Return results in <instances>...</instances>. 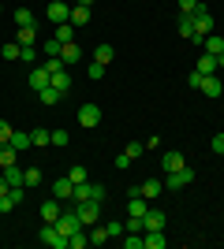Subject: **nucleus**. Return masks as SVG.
<instances>
[{
	"label": "nucleus",
	"instance_id": "38",
	"mask_svg": "<svg viewBox=\"0 0 224 249\" xmlns=\"http://www.w3.org/2000/svg\"><path fill=\"white\" fill-rule=\"evenodd\" d=\"M11 134H15V126H11L8 119H0V145H8V142H11Z\"/></svg>",
	"mask_w": 224,
	"mask_h": 249
},
{
	"label": "nucleus",
	"instance_id": "2",
	"mask_svg": "<svg viewBox=\"0 0 224 249\" xmlns=\"http://www.w3.org/2000/svg\"><path fill=\"white\" fill-rule=\"evenodd\" d=\"M56 231H60V234H67V238H71L75 231H82V219H79V212H75V201L64 208V212H60V219H56Z\"/></svg>",
	"mask_w": 224,
	"mask_h": 249
},
{
	"label": "nucleus",
	"instance_id": "10",
	"mask_svg": "<svg viewBox=\"0 0 224 249\" xmlns=\"http://www.w3.org/2000/svg\"><path fill=\"white\" fill-rule=\"evenodd\" d=\"M60 212H64V201H60V197H49V201L41 205V219H45V223H56V219H60Z\"/></svg>",
	"mask_w": 224,
	"mask_h": 249
},
{
	"label": "nucleus",
	"instance_id": "40",
	"mask_svg": "<svg viewBox=\"0 0 224 249\" xmlns=\"http://www.w3.org/2000/svg\"><path fill=\"white\" fill-rule=\"evenodd\" d=\"M60 49H64V45L56 41V37H49V41L41 45V52H45V56H60Z\"/></svg>",
	"mask_w": 224,
	"mask_h": 249
},
{
	"label": "nucleus",
	"instance_id": "4",
	"mask_svg": "<svg viewBox=\"0 0 224 249\" xmlns=\"http://www.w3.org/2000/svg\"><path fill=\"white\" fill-rule=\"evenodd\" d=\"M38 238H41L45 246H53V249H67V234H60V231H56V223H45Z\"/></svg>",
	"mask_w": 224,
	"mask_h": 249
},
{
	"label": "nucleus",
	"instance_id": "44",
	"mask_svg": "<svg viewBox=\"0 0 224 249\" xmlns=\"http://www.w3.org/2000/svg\"><path fill=\"white\" fill-rule=\"evenodd\" d=\"M123 153H127L131 160H139V156H142V142H131V145H123Z\"/></svg>",
	"mask_w": 224,
	"mask_h": 249
},
{
	"label": "nucleus",
	"instance_id": "32",
	"mask_svg": "<svg viewBox=\"0 0 224 249\" xmlns=\"http://www.w3.org/2000/svg\"><path fill=\"white\" fill-rule=\"evenodd\" d=\"M38 41V30L34 26H19V45H34Z\"/></svg>",
	"mask_w": 224,
	"mask_h": 249
},
{
	"label": "nucleus",
	"instance_id": "17",
	"mask_svg": "<svg viewBox=\"0 0 224 249\" xmlns=\"http://www.w3.org/2000/svg\"><path fill=\"white\" fill-rule=\"evenodd\" d=\"M79 56H82V49H79V41H67L64 49H60V60H64V67H71V63H79Z\"/></svg>",
	"mask_w": 224,
	"mask_h": 249
},
{
	"label": "nucleus",
	"instance_id": "53",
	"mask_svg": "<svg viewBox=\"0 0 224 249\" xmlns=\"http://www.w3.org/2000/svg\"><path fill=\"white\" fill-rule=\"evenodd\" d=\"M0 11H4V8H0Z\"/></svg>",
	"mask_w": 224,
	"mask_h": 249
},
{
	"label": "nucleus",
	"instance_id": "11",
	"mask_svg": "<svg viewBox=\"0 0 224 249\" xmlns=\"http://www.w3.org/2000/svg\"><path fill=\"white\" fill-rule=\"evenodd\" d=\"M79 123L82 126H97L101 123V108H97V104H82V108H79Z\"/></svg>",
	"mask_w": 224,
	"mask_h": 249
},
{
	"label": "nucleus",
	"instance_id": "3",
	"mask_svg": "<svg viewBox=\"0 0 224 249\" xmlns=\"http://www.w3.org/2000/svg\"><path fill=\"white\" fill-rule=\"evenodd\" d=\"M75 212H79V219H82V227L101 223V201H75Z\"/></svg>",
	"mask_w": 224,
	"mask_h": 249
},
{
	"label": "nucleus",
	"instance_id": "52",
	"mask_svg": "<svg viewBox=\"0 0 224 249\" xmlns=\"http://www.w3.org/2000/svg\"><path fill=\"white\" fill-rule=\"evenodd\" d=\"M49 4H53V0H49Z\"/></svg>",
	"mask_w": 224,
	"mask_h": 249
},
{
	"label": "nucleus",
	"instance_id": "15",
	"mask_svg": "<svg viewBox=\"0 0 224 249\" xmlns=\"http://www.w3.org/2000/svg\"><path fill=\"white\" fill-rule=\"evenodd\" d=\"M49 82H53V78H49V71H45V67H30V89H38V93H41Z\"/></svg>",
	"mask_w": 224,
	"mask_h": 249
},
{
	"label": "nucleus",
	"instance_id": "14",
	"mask_svg": "<svg viewBox=\"0 0 224 249\" xmlns=\"http://www.w3.org/2000/svg\"><path fill=\"white\" fill-rule=\"evenodd\" d=\"M75 34H79V26H71V22H60V26H53V37H56L60 45L75 41Z\"/></svg>",
	"mask_w": 224,
	"mask_h": 249
},
{
	"label": "nucleus",
	"instance_id": "51",
	"mask_svg": "<svg viewBox=\"0 0 224 249\" xmlns=\"http://www.w3.org/2000/svg\"><path fill=\"white\" fill-rule=\"evenodd\" d=\"M0 175H4V167H0Z\"/></svg>",
	"mask_w": 224,
	"mask_h": 249
},
{
	"label": "nucleus",
	"instance_id": "26",
	"mask_svg": "<svg viewBox=\"0 0 224 249\" xmlns=\"http://www.w3.org/2000/svg\"><path fill=\"white\" fill-rule=\"evenodd\" d=\"M221 71V67H217V56H209V52H205L202 60H198V74H217Z\"/></svg>",
	"mask_w": 224,
	"mask_h": 249
},
{
	"label": "nucleus",
	"instance_id": "20",
	"mask_svg": "<svg viewBox=\"0 0 224 249\" xmlns=\"http://www.w3.org/2000/svg\"><path fill=\"white\" fill-rule=\"evenodd\" d=\"M67 22H71V26H79V30H82L86 22H90V8H82V4H75V8H71V19H67Z\"/></svg>",
	"mask_w": 224,
	"mask_h": 249
},
{
	"label": "nucleus",
	"instance_id": "31",
	"mask_svg": "<svg viewBox=\"0 0 224 249\" xmlns=\"http://www.w3.org/2000/svg\"><path fill=\"white\" fill-rule=\"evenodd\" d=\"M41 182V167H26L22 171V186H38Z\"/></svg>",
	"mask_w": 224,
	"mask_h": 249
},
{
	"label": "nucleus",
	"instance_id": "30",
	"mask_svg": "<svg viewBox=\"0 0 224 249\" xmlns=\"http://www.w3.org/2000/svg\"><path fill=\"white\" fill-rule=\"evenodd\" d=\"M19 60L22 63H38V45H19Z\"/></svg>",
	"mask_w": 224,
	"mask_h": 249
},
{
	"label": "nucleus",
	"instance_id": "42",
	"mask_svg": "<svg viewBox=\"0 0 224 249\" xmlns=\"http://www.w3.org/2000/svg\"><path fill=\"white\" fill-rule=\"evenodd\" d=\"M0 56H4V60H19V41L4 45V49H0Z\"/></svg>",
	"mask_w": 224,
	"mask_h": 249
},
{
	"label": "nucleus",
	"instance_id": "22",
	"mask_svg": "<svg viewBox=\"0 0 224 249\" xmlns=\"http://www.w3.org/2000/svg\"><path fill=\"white\" fill-rule=\"evenodd\" d=\"M11 149H15V153H19V149H30L34 142H30V130H15V134H11V142H8Z\"/></svg>",
	"mask_w": 224,
	"mask_h": 249
},
{
	"label": "nucleus",
	"instance_id": "21",
	"mask_svg": "<svg viewBox=\"0 0 224 249\" xmlns=\"http://www.w3.org/2000/svg\"><path fill=\"white\" fill-rule=\"evenodd\" d=\"M205 52H209V56H221V52H224V37H221V34H205Z\"/></svg>",
	"mask_w": 224,
	"mask_h": 249
},
{
	"label": "nucleus",
	"instance_id": "43",
	"mask_svg": "<svg viewBox=\"0 0 224 249\" xmlns=\"http://www.w3.org/2000/svg\"><path fill=\"white\" fill-rule=\"evenodd\" d=\"M123 246L127 249H146L142 246V234H131V231H127V238H123Z\"/></svg>",
	"mask_w": 224,
	"mask_h": 249
},
{
	"label": "nucleus",
	"instance_id": "19",
	"mask_svg": "<svg viewBox=\"0 0 224 249\" xmlns=\"http://www.w3.org/2000/svg\"><path fill=\"white\" fill-rule=\"evenodd\" d=\"M49 86L60 89V93H67V89H71V74H67V67H60V71L53 74V82H49Z\"/></svg>",
	"mask_w": 224,
	"mask_h": 249
},
{
	"label": "nucleus",
	"instance_id": "1",
	"mask_svg": "<svg viewBox=\"0 0 224 249\" xmlns=\"http://www.w3.org/2000/svg\"><path fill=\"white\" fill-rule=\"evenodd\" d=\"M71 201H105V186L101 182H75V194H71Z\"/></svg>",
	"mask_w": 224,
	"mask_h": 249
},
{
	"label": "nucleus",
	"instance_id": "45",
	"mask_svg": "<svg viewBox=\"0 0 224 249\" xmlns=\"http://www.w3.org/2000/svg\"><path fill=\"white\" fill-rule=\"evenodd\" d=\"M108 227V238H120V234H123V223H120V219H112V223H105Z\"/></svg>",
	"mask_w": 224,
	"mask_h": 249
},
{
	"label": "nucleus",
	"instance_id": "16",
	"mask_svg": "<svg viewBox=\"0 0 224 249\" xmlns=\"http://www.w3.org/2000/svg\"><path fill=\"white\" fill-rule=\"evenodd\" d=\"M142 246L146 249H164L168 238H164V231H146V234H142Z\"/></svg>",
	"mask_w": 224,
	"mask_h": 249
},
{
	"label": "nucleus",
	"instance_id": "7",
	"mask_svg": "<svg viewBox=\"0 0 224 249\" xmlns=\"http://www.w3.org/2000/svg\"><path fill=\"white\" fill-rule=\"evenodd\" d=\"M161 167H164V175H168V171H180V167H187V160H183L180 149H168V153L161 156Z\"/></svg>",
	"mask_w": 224,
	"mask_h": 249
},
{
	"label": "nucleus",
	"instance_id": "41",
	"mask_svg": "<svg viewBox=\"0 0 224 249\" xmlns=\"http://www.w3.org/2000/svg\"><path fill=\"white\" fill-rule=\"evenodd\" d=\"M67 178H71V182H86L90 175H86V167H82V164H75L71 171H67Z\"/></svg>",
	"mask_w": 224,
	"mask_h": 249
},
{
	"label": "nucleus",
	"instance_id": "35",
	"mask_svg": "<svg viewBox=\"0 0 224 249\" xmlns=\"http://www.w3.org/2000/svg\"><path fill=\"white\" fill-rule=\"evenodd\" d=\"M30 142H34L38 149H45V145H49V130H41V126H38V130H30Z\"/></svg>",
	"mask_w": 224,
	"mask_h": 249
},
{
	"label": "nucleus",
	"instance_id": "49",
	"mask_svg": "<svg viewBox=\"0 0 224 249\" xmlns=\"http://www.w3.org/2000/svg\"><path fill=\"white\" fill-rule=\"evenodd\" d=\"M11 208H15V205H11V197L4 194V197H0V212H11Z\"/></svg>",
	"mask_w": 224,
	"mask_h": 249
},
{
	"label": "nucleus",
	"instance_id": "27",
	"mask_svg": "<svg viewBox=\"0 0 224 249\" xmlns=\"http://www.w3.org/2000/svg\"><path fill=\"white\" fill-rule=\"evenodd\" d=\"M38 97H41V104H49V108H53V104H60V97H64V93H60V89H53V86H45Z\"/></svg>",
	"mask_w": 224,
	"mask_h": 249
},
{
	"label": "nucleus",
	"instance_id": "23",
	"mask_svg": "<svg viewBox=\"0 0 224 249\" xmlns=\"http://www.w3.org/2000/svg\"><path fill=\"white\" fill-rule=\"evenodd\" d=\"M112 56H116V52H112V45H108V41H101V45L94 49V60H97V63H105V67L112 63Z\"/></svg>",
	"mask_w": 224,
	"mask_h": 249
},
{
	"label": "nucleus",
	"instance_id": "24",
	"mask_svg": "<svg viewBox=\"0 0 224 249\" xmlns=\"http://www.w3.org/2000/svg\"><path fill=\"white\" fill-rule=\"evenodd\" d=\"M86 246H90V231H75V234H71V238H67V249H86Z\"/></svg>",
	"mask_w": 224,
	"mask_h": 249
},
{
	"label": "nucleus",
	"instance_id": "29",
	"mask_svg": "<svg viewBox=\"0 0 224 249\" xmlns=\"http://www.w3.org/2000/svg\"><path fill=\"white\" fill-rule=\"evenodd\" d=\"M15 160H19V153H15V149H11V145H0V167H11Z\"/></svg>",
	"mask_w": 224,
	"mask_h": 249
},
{
	"label": "nucleus",
	"instance_id": "34",
	"mask_svg": "<svg viewBox=\"0 0 224 249\" xmlns=\"http://www.w3.org/2000/svg\"><path fill=\"white\" fill-rule=\"evenodd\" d=\"M67 142H71L67 130H49V145H67Z\"/></svg>",
	"mask_w": 224,
	"mask_h": 249
},
{
	"label": "nucleus",
	"instance_id": "37",
	"mask_svg": "<svg viewBox=\"0 0 224 249\" xmlns=\"http://www.w3.org/2000/svg\"><path fill=\"white\" fill-rule=\"evenodd\" d=\"M15 22H19V26H34V11L30 8H19V11H15Z\"/></svg>",
	"mask_w": 224,
	"mask_h": 249
},
{
	"label": "nucleus",
	"instance_id": "9",
	"mask_svg": "<svg viewBox=\"0 0 224 249\" xmlns=\"http://www.w3.org/2000/svg\"><path fill=\"white\" fill-rule=\"evenodd\" d=\"M164 212H157V208H146V216H142V231H164Z\"/></svg>",
	"mask_w": 224,
	"mask_h": 249
},
{
	"label": "nucleus",
	"instance_id": "33",
	"mask_svg": "<svg viewBox=\"0 0 224 249\" xmlns=\"http://www.w3.org/2000/svg\"><path fill=\"white\" fill-rule=\"evenodd\" d=\"M45 71H49V78H53L56 71H60V67H64V60H60V56H45V63H41Z\"/></svg>",
	"mask_w": 224,
	"mask_h": 249
},
{
	"label": "nucleus",
	"instance_id": "47",
	"mask_svg": "<svg viewBox=\"0 0 224 249\" xmlns=\"http://www.w3.org/2000/svg\"><path fill=\"white\" fill-rule=\"evenodd\" d=\"M112 164H116V167H120V171H127V167H131V164H135V160H131V156H127V153H120V156H116V160H112Z\"/></svg>",
	"mask_w": 224,
	"mask_h": 249
},
{
	"label": "nucleus",
	"instance_id": "25",
	"mask_svg": "<svg viewBox=\"0 0 224 249\" xmlns=\"http://www.w3.org/2000/svg\"><path fill=\"white\" fill-rule=\"evenodd\" d=\"M4 182H8V186H22V167L19 164L4 167Z\"/></svg>",
	"mask_w": 224,
	"mask_h": 249
},
{
	"label": "nucleus",
	"instance_id": "8",
	"mask_svg": "<svg viewBox=\"0 0 224 249\" xmlns=\"http://www.w3.org/2000/svg\"><path fill=\"white\" fill-rule=\"evenodd\" d=\"M67 19H71V8H67L64 0H53V4H49V22L60 26V22H67Z\"/></svg>",
	"mask_w": 224,
	"mask_h": 249
},
{
	"label": "nucleus",
	"instance_id": "48",
	"mask_svg": "<svg viewBox=\"0 0 224 249\" xmlns=\"http://www.w3.org/2000/svg\"><path fill=\"white\" fill-rule=\"evenodd\" d=\"M213 153L224 156V130H221V134H213Z\"/></svg>",
	"mask_w": 224,
	"mask_h": 249
},
{
	"label": "nucleus",
	"instance_id": "28",
	"mask_svg": "<svg viewBox=\"0 0 224 249\" xmlns=\"http://www.w3.org/2000/svg\"><path fill=\"white\" fill-rule=\"evenodd\" d=\"M127 216H146V197H127Z\"/></svg>",
	"mask_w": 224,
	"mask_h": 249
},
{
	"label": "nucleus",
	"instance_id": "13",
	"mask_svg": "<svg viewBox=\"0 0 224 249\" xmlns=\"http://www.w3.org/2000/svg\"><path fill=\"white\" fill-rule=\"evenodd\" d=\"M71 194H75V182H71V178H53V197L71 201Z\"/></svg>",
	"mask_w": 224,
	"mask_h": 249
},
{
	"label": "nucleus",
	"instance_id": "46",
	"mask_svg": "<svg viewBox=\"0 0 224 249\" xmlns=\"http://www.w3.org/2000/svg\"><path fill=\"white\" fill-rule=\"evenodd\" d=\"M198 4H202V0H180V11H183V15H191V11H198Z\"/></svg>",
	"mask_w": 224,
	"mask_h": 249
},
{
	"label": "nucleus",
	"instance_id": "36",
	"mask_svg": "<svg viewBox=\"0 0 224 249\" xmlns=\"http://www.w3.org/2000/svg\"><path fill=\"white\" fill-rule=\"evenodd\" d=\"M176 26H180L183 37H191V34H194V19H191V15H180V22H176Z\"/></svg>",
	"mask_w": 224,
	"mask_h": 249
},
{
	"label": "nucleus",
	"instance_id": "50",
	"mask_svg": "<svg viewBox=\"0 0 224 249\" xmlns=\"http://www.w3.org/2000/svg\"><path fill=\"white\" fill-rule=\"evenodd\" d=\"M79 4H82V8H90V4H94V0H79Z\"/></svg>",
	"mask_w": 224,
	"mask_h": 249
},
{
	"label": "nucleus",
	"instance_id": "6",
	"mask_svg": "<svg viewBox=\"0 0 224 249\" xmlns=\"http://www.w3.org/2000/svg\"><path fill=\"white\" fill-rule=\"evenodd\" d=\"M191 19H194V30L198 34H213V15H209L205 4H198V11H191Z\"/></svg>",
	"mask_w": 224,
	"mask_h": 249
},
{
	"label": "nucleus",
	"instance_id": "12",
	"mask_svg": "<svg viewBox=\"0 0 224 249\" xmlns=\"http://www.w3.org/2000/svg\"><path fill=\"white\" fill-rule=\"evenodd\" d=\"M198 89H202L205 97H221V93H224V86H221V78H217V74H202V86H198Z\"/></svg>",
	"mask_w": 224,
	"mask_h": 249
},
{
	"label": "nucleus",
	"instance_id": "18",
	"mask_svg": "<svg viewBox=\"0 0 224 249\" xmlns=\"http://www.w3.org/2000/svg\"><path fill=\"white\" fill-rule=\"evenodd\" d=\"M139 186H142V197L146 201H153V197L164 194V182H157V178H146V182H139Z\"/></svg>",
	"mask_w": 224,
	"mask_h": 249
},
{
	"label": "nucleus",
	"instance_id": "5",
	"mask_svg": "<svg viewBox=\"0 0 224 249\" xmlns=\"http://www.w3.org/2000/svg\"><path fill=\"white\" fill-rule=\"evenodd\" d=\"M187 182H194V171H191V167H180V171H168V178H164V190H183Z\"/></svg>",
	"mask_w": 224,
	"mask_h": 249
},
{
	"label": "nucleus",
	"instance_id": "39",
	"mask_svg": "<svg viewBox=\"0 0 224 249\" xmlns=\"http://www.w3.org/2000/svg\"><path fill=\"white\" fill-rule=\"evenodd\" d=\"M86 74H90V78H94V82H101V78H105V63H90V67H86Z\"/></svg>",
	"mask_w": 224,
	"mask_h": 249
}]
</instances>
